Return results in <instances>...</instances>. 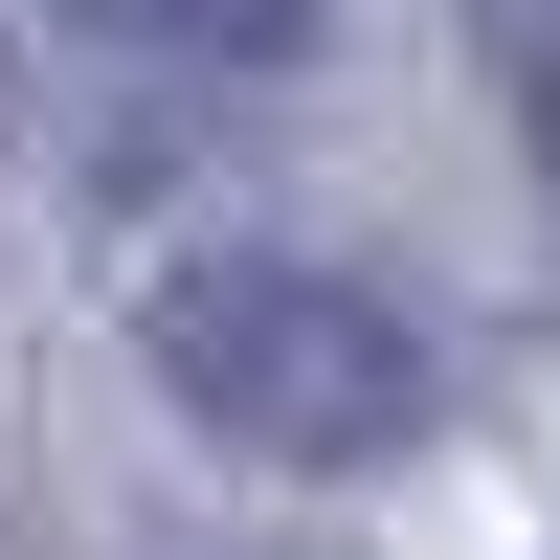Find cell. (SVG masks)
<instances>
[{
  "mask_svg": "<svg viewBox=\"0 0 560 560\" xmlns=\"http://www.w3.org/2000/svg\"><path fill=\"white\" fill-rule=\"evenodd\" d=\"M113 45H202V68H269V45H314V0H90Z\"/></svg>",
  "mask_w": 560,
  "mask_h": 560,
  "instance_id": "cell-2",
  "label": "cell"
},
{
  "mask_svg": "<svg viewBox=\"0 0 560 560\" xmlns=\"http://www.w3.org/2000/svg\"><path fill=\"white\" fill-rule=\"evenodd\" d=\"M471 23H493V90H516V135L560 158V0H471Z\"/></svg>",
  "mask_w": 560,
  "mask_h": 560,
  "instance_id": "cell-3",
  "label": "cell"
},
{
  "mask_svg": "<svg viewBox=\"0 0 560 560\" xmlns=\"http://www.w3.org/2000/svg\"><path fill=\"white\" fill-rule=\"evenodd\" d=\"M158 382L202 404L224 448H269V471H359V448L427 427V337H404L382 292H337V269H179L158 292Z\"/></svg>",
  "mask_w": 560,
  "mask_h": 560,
  "instance_id": "cell-1",
  "label": "cell"
}]
</instances>
